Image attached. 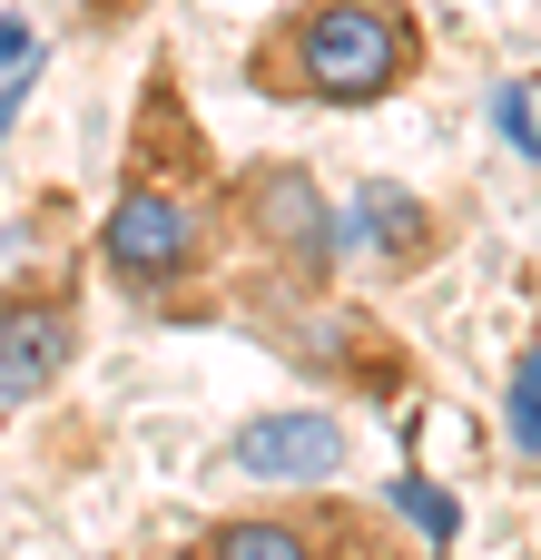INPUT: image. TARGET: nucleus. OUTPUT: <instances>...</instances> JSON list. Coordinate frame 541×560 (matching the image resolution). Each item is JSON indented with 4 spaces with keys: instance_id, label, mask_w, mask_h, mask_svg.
<instances>
[{
    "instance_id": "1",
    "label": "nucleus",
    "mask_w": 541,
    "mask_h": 560,
    "mask_svg": "<svg viewBox=\"0 0 541 560\" xmlns=\"http://www.w3.org/2000/svg\"><path fill=\"white\" fill-rule=\"evenodd\" d=\"M414 69H424L414 0H296L246 49L256 98H315V108H375L414 89Z\"/></svg>"
},
{
    "instance_id": "2",
    "label": "nucleus",
    "mask_w": 541,
    "mask_h": 560,
    "mask_svg": "<svg viewBox=\"0 0 541 560\" xmlns=\"http://www.w3.org/2000/svg\"><path fill=\"white\" fill-rule=\"evenodd\" d=\"M99 266L138 305H187L197 276L217 266V207L177 167H128V187L99 217Z\"/></svg>"
},
{
    "instance_id": "3",
    "label": "nucleus",
    "mask_w": 541,
    "mask_h": 560,
    "mask_svg": "<svg viewBox=\"0 0 541 560\" xmlns=\"http://www.w3.org/2000/svg\"><path fill=\"white\" fill-rule=\"evenodd\" d=\"M217 207L256 236V256H266L276 276H296L306 295H325V285H335L345 217H335V197L315 187V167H296V158H256V167H237V177H227V197H217Z\"/></svg>"
},
{
    "instance_id": "4",
    "label": "nucleus",
    "mask_w": 541,
    "mask_h": 560,
    "mask_svg": "<svg viewBox=\"0 0 541 560\" xmlns=\"http://www.w3.org/2000/svg\"><path fill=\"white\" fill-rule=\"evenodd\" d=\"M187 560H404V541L384 532V512L315 492V502H266V512L207 522Z\"/></svg>"
},
{
    "instance_id": "5",
    "label": "nucleus",
    "mask_w": 541,
    "mask_h": 560,
    "mask_svg": "<svg viewBox=\"0 0 541 560\" xmlns=\"http://www.w3.org/2000/svg\"><path fill=\"white\" fill-rule=\"evenodd\" d=\"M69 354H79V295H69L59 276L10 285V295H0V423H20V413L69 374Z\"/></svg>"
},
{
    "instance_id": "6",
    "label": "nucleus",
    "mask_w": 541,
    "mask_h": 560,
    "mask_svg": "<svg viewBox=\"0 0 541 560\" xmlns=\"http://www.w3.org/2000/svg\"><path fill=\"white\" fill-rule=\"evenodd\" d=\"M227 472L276 482V492H325L345 472V423L335 413H256L227 433Z\"/></svg>"
},
{
    "instance_id": "7",
    "label": "nucleus",
    "mask_w": 541,
    "mask_h": 560,
    "mask_svg": "<svg viewBox=\"0 0 541 560\" xmlns=\"http://www.w3.org/2000/svg\"><path fill=\"white\" fill-rule=\"evenodd\" d=\"M345 236H365L394 276H414V266H434V246H444V226H434V207L424 197H404V187H355V207H345Z\"/></svg>"
},
{
    "instance_id": "8",
    "label": "nucleus",
    "mask_w": 541,
    "mask_h": 560,
    "mask_svg": "<svg viewBox=\"0 0 541 560\" xmlns=\"http://www.w3.org/2000/svg\"><path fill=\"white\" fill-rule=\"evenodd\" d=\"M384 512H394V522H414V532H424V551H453V532H463V512H453V502H444L424 472H394Z\"/></svg>"
},
{
    "instance_id": "9",
    "label": "nucleus",
    "mask_w": 541,
    "mask_h": 560,
    "mask_svg": "<svg viewBox=\"0 0 541 560\" xmlns=\"http://www.w3.org/2000/svg\"><path fill=\"white\" fill-rule=\"evenodd\" d=\"M493 128L541 167V79H503V89H493Z\"/></svg>"
},
{
    "instance_id": "10",
    "label": "nucleus",
    "mask_w": 541,
    "mask_h": 560,
    "mask_svg": "<svg viewBox=\"0 0 541 560\" xmlns=\"http://www.w3.org/2000/svg\"><path fill=\"white\" fill-rule=\"evenodd\" d=\"M513 453L522 463H541V345H522V364H513Z\"/></svg>"
},
{
    "instance_id": "11",
    "label": "nucleus",
    "mask_w": 541,
    "mask_h": 560,
    "mask_svg": "<svg viewBox=\"0 0 541 560\" xmlns=\"http://www.w3.org/2000/svg\"><path fill=\"white\" fill-rule=\"evenodd\" d=\"M138 10H148V0H89V20H99V30H118V20H138Z\"/></svg>"
}]
</instances>
